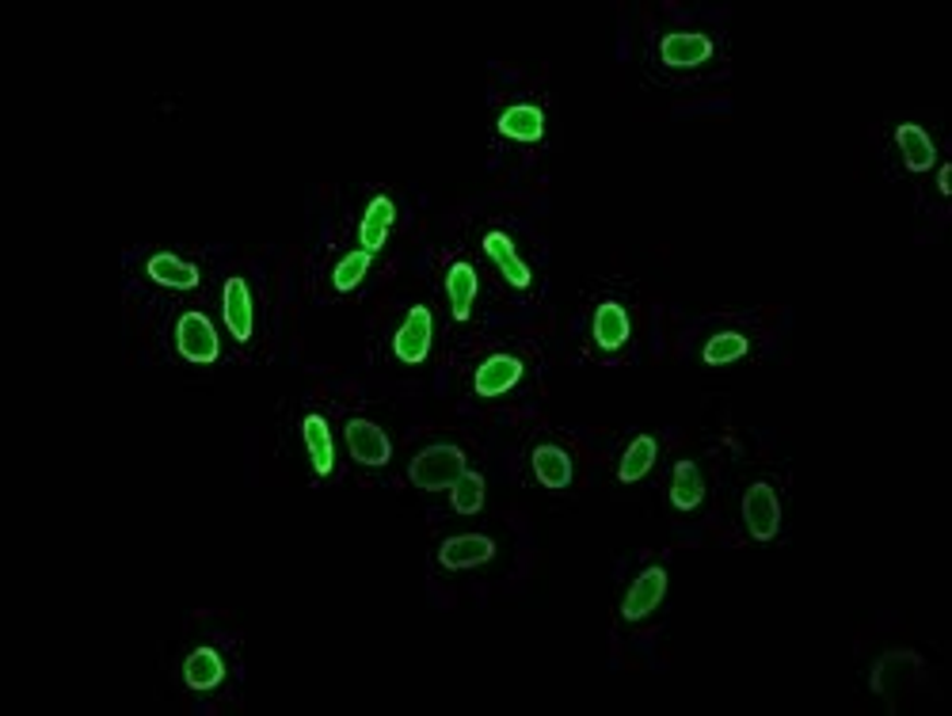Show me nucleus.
Wrapping results in <instances>:
<instances>
[{"label": "nucleus", "instance_id": "26", "mask_svg": "<svg viewBox=\"0 0 952 716\" xmlns=\"http://www.w3.org/2000/svg\"><path fill=\"white\" fill-rule=\"evenodd\" d=\"M938 187H941V195H949V191H952V165H945L938 172Z\"/></svg>", "mask_w": 952, "mask_h": 716}, {"label": "nucleus", "instance_id": "18", "mask_svg": "<svg viewBox=\"0 0 952 716\" xmlns=\"http://www.w3.org/2000/svg\"><path fill=\"white\" fill-rule=\"evenodd\" d=\"M660 53L667 65H678V69H690V65H701L709 61L713 53V43L706 35H667L660 43Z\"/></svg>", "mask_w": 952, "mask_h": 716}, {"label": "nucleus", "instance_id": "10", "mask_svg": "<svg viewBox=\"0 0 952 716\" xmlns=\"http://www.w3.org/2000/svg\"><path fill=\"white\" fill-rule=\"evenodd\" d=\"M484 252L487 256H492V264L499 267V275L503 279L510 282V287L515 290H526L530 287V267L522 264V256H518L515 252V244H510V236L507 233H499V229H492V233L484 236Z\"/></svg>", "mask_w": 952, "mask_h": 716}, {"label": "nucleus", "instance_id": "16", "mask_svg": "<svg viewBox=\"0 0 952 716\" xmlns=\"http://www.w3.org/2000/svg\"><path fill=\"white\" fill-rule=\"evenodd\" d=\"M895 142H900L903 160H907L911 172H930L933 160H938V145H933L930 134H926L923 126H915V122H903V126L895 130Z\"/></svg>", "mask_w": 952, "mask_h": 716}, {"label": "nucleus", "instance_id": "21", "mask_svg": "<svg viewBox=\"0 0 952 716\" xmlns=\"http://www.w3.org/2000/svg\"><path fill=\"white\" fill-rule=\"evenodd\" d=\"M655 458H660V442H655L652 435H637L629 442V450H625L622 465H617V481L637 484L640 476H648V469L655 465Z\"/></svg>", "mask_w": 952, "mask_h": 716}, {"label": "nucleus", "instance_id": "24", "mask_svg": "<svg viewBox=\"0 0 952 716\" xmlns=\"http://www.w3.org/2000/svg\"><path fill=\"white\" fill-rule=\"evenodd\" d=\"M450 499L458 514H477L480 507H484V476H480L477 469H466L461 481L450 488Z\"/></svg>", "mask_w": 952, "mask_h": 716}, {"label": "nucleus", "instance_id": "6", "mask_svg": "<svg viewBox=\"0 0 952 716\" xmlns=\"http://www.w3.org/2000/svg\"><path fill=\"white\" fill-rule=\"evenodd\" d=\"M495 557V542L484 534H458L450 542H443L438 549V565L450 568V572H466V568L487 565Z\"/></svg>", "mask_w": 952, "mask_h": 716}, {"label": "nucleus", "instance_id": "4", "mask_svg": "<svg viewBox=\"0 0 952 716\" xmlns=\"http://www.w3.org/2000/svg\"><path fill=\"white\" fill-rule=\"evenodd\" d=\"M176 348L188 362H214L221 355L218 332L203 313H183L180 325H176Z\"/></svg>", "mask_w": 952, "mask_h": 716}, {"label": "nucleus", "instance_id": "20", "mask_svg": "<svg viewBox=\"0 0 952 716\" xmlns=\"http://www.w3.org/2000/svg\"><path fill=\"white\" fill-rule=\"evenodd\" d=\"M533 476H538L545 488H568L571 458L561 446H538V450H533Z\"/></svg>", "mask_w": 952, "mask_h": 716}, {"label": "nucleus", "instance_id": "23", "mask_svg": "<svg viewBox=\"0 0 952 716\" xmlns=\"http://www.w3.org/2000/svg\"><path fill=\"white\" fill-rule=\"evenodd\" d=\"M370 264H374V252H366V248L347 252V256L336 264V271H332V282H336L339 294H351V290L359 287L362 279H366Z\"/></svg>", "mask_w": 952, "mask_h": 716}, {"label": "nucleus", "instance_id": "8", "mask_svg": "<svg viewBox=\"0 0 952 716\" xmlns=\"http://www.w3.org/2000/svg\"><path fill=\"white\" fill-rule=\"evenodd\" d=\"M221 313H226V328L233 332V340L248 343L252 340V294H248L244 279H229L226 290H221Z\"/></svg>", "mask_w": 952, "mask_h": 716}, {"label": "nucleus", "instance_id": "22", "mask_svg": "<svg viewBox=\"0 0 952 716\" xmlns=\"http://www.w3.org/2000/svg\"><path fill=\"white\" fill-rule=\"evenodd\" d=\"M446 294H450L454 320H469V313H473V298H477V271H473V267L454 264L450 275H446Z\"/></svg>", "mask_w": 952, "mask_h": 716}, {"label": "nucleus", "instance_id": "5", "mask_svg": "<svg viewBox=\"0 0 952 716\" xmlns=\"http://www.w3.org/2000/svg\"><path fill=\"white\" fill-rule=\"evenodd\" d=\"M663 595H667V572H663V568H648V572H640L637 580H632L629 595H625L622 603V618L625 621L648 618V614L663 603Z\"/></svg>", "mask_w": 952, "mask_h": 716}, {"label": "nucleus", "instance_id": "1", "mask_svg": "<svg viewBox=\"0 0 952 716\" xmlns=\"http://www.w3.org/2000/svg\"><path fill=\"white\" fill-rule=\"evenodd\" d=\"M466 450L458 446H431V450L415 453L412 465H408V481L423 492H446L461 481L466 473Z\"/></svg>", "mask_w": 952, "mask_h": 716}, {"label": "nucleus", "instance_id": "19", "mask_svg": "<svg viewBox=\"0 0 952 716\" xmlns=\"http://www.w3.org/2000/svg\"><path fill=\"white\" fill-rule=\"evenodd\" d=\"M706 499V481H701V469L694 461H678L675 476H671V503L675 511H694Z\"/></svg>", "mask_w": 952, "mask_h": 716}, {"label": "nucleus", "instance_id": "7", "mask_svg": "<svg viewBox=\"0 0 952 716\" xmlns=\"http://www.w3.org/2000/svg\"><path fill=\"white\" fill-rule=\"evenodd\" d=\"M347 450H351L354 461H362V465H385V461L393 458L389 435L370 420L347 423Z\"/></svg>", "mask_w": 952, "mask_h": 716}, {"label": "nucleus", "instance_id": "2", "mask_svg": "<svg viewBox=\"0 0 952 716\" xmlns=\"http://www.w3.org/2000/svg\"><path fill=\"white\" fill-rule=\"evenodd\" d=\"M431 336H435V317H431V310L427 305H412V310L405 313V325L397 328L393 351H397V359L408 362V366H420V362L431 355Z\"/></svg>", "mask_w": 952, "mask_h": 716}, {"label": "nucleus", "instance_id": "25", "mask_svg": "<svg viewBox=\"0 0 952 716\" xmlns=\"http://www.w3.org/2000/svg\"><path fill=\"white\" fill-rule=\"evenodd\" d=\"M750 351V343H747V336H739V332H716L713 340L706 343V351H701V359L709 362V366H727V362H735V359H743Z\"/></svg>", "mask_w": 952, "mask_h": 716}, {"label": "nucleus", "instance_id": "15", "mask_svg": "<svg viewBox=\"0 0 952 716\" xmlns=\"http://www.w3.org/2000/svg\"><path fill=\"white\" fill-rule=\"evenodd\" d=\"M594 343L602 351H617L629 343V313L617 302H602L594 310Z\"/></svg>", "mask_w": 952, "mask_h": 716}, {"label": "nucleus", "instance_id": "14", "mask_svg": "<svg viewBox=\"0 0 952 716\" xmlns=\"http://www.w3.org/2000/svg\"><path fill=\"white\" fill-rule=\"evenodd\" d=\"M499 134L510 142H541L545 134V114L533 104H515L499 114Z\"/></svg>", "mask_w": 952, "mask_h": 716}, {"label": "nucleus", "instance_id": "17", "mask_svg": "<svg viewBox=\"0 0 952 716\" xmlns=\"http://www.w3.org/2000/svg\"><path fill=\"white\" fill-rule=\"evenodd\" d=\"M183 679H188L191 690L206 694V690L221 687V679H226V664H221V656L214 648H195L188 656V664H183Z\"/></svg>", "mask_w": 952, "mask_h": 716}, {"label": "nucleus", "instance_id": "9", "mask_svg": "<svg viewBox=\"0 0 952 716\" xmlns=\"http://www.w3.org/2000/svg\"><path fill=\"white\" fill-rule=\"evenodd\" d=\"M397 221V206H393L389 195H374L362 214V226H359V241L366 252H382L385 241H389V229Z\"/></svg>", "mask_w": 952, "mask_h": 716}, {"label": "nucleus", "instance_id": "3", "mask_svg": "<svg viewBox=\"0 0 952 716\" xmlns=\"http://www.w3.org/2000/svg\"><path fill=\"white\" fill-rule=\"evenodd\" d=\"M743 519H747V530L755 542H773L781 530V503L778 492L770 484H750L747 496H743Z\"/></svg>", "mask_w": 952, "mask_h": 716}, {"label": "nucleus", "instance_id": "11", "mask_svg": "<svg viewBox=\"0 0 952 716\" xmlns=\"http://www.w3.org/2000/svg\"><path fill=\"white\" fill-rule=\"evenodd\" d=\"M518 377H522V362H518L515 355H492L487 362H480L473 385L480 397H499V392L515 389Z\"/></svg>", "mask_w": 952, "mask_h": 716}, {"label": "nucleus", "instance_id": "12", "mask_svg": "<svg viewBox=\"0 0 952 716\" xmlns=\"http://www.w3.org/2000/svg\"><path fill=\"white\" fill-rule=\"evenodd\" d=\"M301 435H305V450H309V461H313V473L316 476H328L336 469V450H332V430H328V420L316 412H309L301 420Z\"/></svg>", "mask_w": 952, "mask_h": 716}, {"label": "nucleus", "instance_id": "13", "mask_svg": "<svg viewBox=\"0 0 952 716\" xmlns=\"http://www.w3.org/2000/svg\"><path fill=\"white\" fill-rule=\"evenodd\" d=\"M145 271H149V279L160 282V287H172V290H195L198 287V267L188 264V259H180L176 252H157V256H149Z\"/></svg>", "mask_w": 952, "mask_h": 716}]
</instances>
